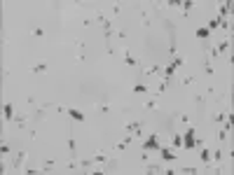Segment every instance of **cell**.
<instances>
[{"label":"cell","mask_w":234,"mask_h":175,"mask_svg":"<svg viewBox=\"0 0 234 175\" xmlns=\"http://www.w3.org/2000/svg\"><path fill=\"white\" fill-rule=\"evenodd\" d=\"M183 147H187V149H194V147H197V136H194V126L185 133V145H183Z\"/></svg>","instance_id":"6da1fadb"},{"label":"cell","mask_w":234,"mask_h":175,"mask_svg":"<svg viewBox=\"0 0 234 175\" xmlns=\"http://www.w3.org/2000/svg\"><path fill=\"white\" fill-rule=\"evenodd\" d=\"M143 147H145V152H150V149H162L159 138H157V136H150V138L145 140V145H143Z\"/></svg>","instance_id":"7a4b0ae2"},{"label":"cell","mask_w":234,"mask_h":175,"mask_svg":"<svg viewBox=\"0 0 234 175\" xmlns=\"http://www.w3.org/2000/svg\"><path fill=\"white\" fill-rule=\"evenodd\" d=\"M63 110H66L68 115L73 117V119H77V122H84V115H82L80 110H73V108H63Z\"/></svg>","instance_id":"3957f363"},{"label":"cell","mask_w":234,"mask_h":175,"mask_svg":"<svg viewBox=\"0 0 234 175\" xmlns=\"http://www.w3.org/2000/svg\"><path fill=\"white\" fill-rule=\"evenodd\" d=\"M127 131H129V133L140 136V124H138V122H129V124H127Z\"/></svg>","instance_id":"277c9868"},{"label":"cell","mask_w":234,"mask_h":175,"mask_svg":"<svg viewBox=\"0 0 234 175\" xmlns=\"http://www.w3.org/2000/svg\"><path fill=\"white\" fill-rule=\"evenodd\" d=\"M162 159H164V161H173V159H176V152H171V149H166V147H162Z\"/></svg>","instance_id":"5b68a950"},{"label":"cell","mask_w":234,"mask_h":175,"mask_svg":"<svg viewBox=\"0 0 234 175\" xmlns=\"http://www.w3.org/2000/svg\"><path fill=\"white\" fill-rule=\"evenodd\" d=\"M24 159H26V152H17V156H14V161H12V163H14V168H19Z\"/></svg>","instance_id":"8992f818"},{"label":"cell","mask_w":234,"mask_h":175,"mask_svg":"<svg viewBox=\"0 0 234 175\" xmlns=\"http://www.w3.org/2000/svg\"><path fill=\"white\" fill-rule=\"evenodd\" d=\"M12 108H14L12 103H5V105H2V115H5V119H12Z\"/></svg>","instance_id":"52a82bcc"},{"label":"cell","mask_w":234,"mask_h":175,"mask_svg":"<svg viewBox=\"0 0 234 175\" xmlns=\"http://www.w3.org/2000/svg\"><path fill=\"white\" fill-rule=\"evenodd\" d=\"M94 161L96 163H108V156L103 154V152H96V154H94Z\"/></svg>","instance_id":"ba28073f"},{"label":"cell","mask_w":234,"mask_h":175,"mask_svg":"<svg viewBox=\"0 0 234 175\" xmlns=\"http://www.w3.org/2000/svg\"><path fill=\"white\" fill-rule=\"evenodd\" d=\"M208 35H211V31H208V28H199V31H197V38H201V40H206Z\"/></svg>","instance_id":"9c48e42d"},{"label":"cell","mask_w":234,"mask_h":175,"mask_svg":"<svg viewBox=\"0 0 234 175\" xmlns=\"http://www.w3.org/2000/svg\"><path fill=\"white\" fill-rule=\"evenodd\" d=\"M124 58H127V63H129V65H136V63H138V61H136V58L131 56V54H129L127 49H124Z\"/></svg>","instance_id":"30bf717a"},{"label":"cell","mask_w":234,"mask_h":175,"mask_svg":"<svg viewBox=\"0 0 234 175\" xmlns=\"http://www.w3.org/2000/svg\"><path fill=\"white\" fill-rule=\"evenodd\" d=\"M201 161H204V163L211 161V149H204V152H201Z\"/></svg>","instance_id":"8fae6325"},{"label":"cell","mask_w":234,"mask_h":175,"mask_svg":"<svg viewBox=\"0 0 234 175\" xmlns=\"http://www.w3.org/2000/svg\"><path fill=\"white\" fill-rule=\"evenodd\" d=\"M176 70H178V68H173V65H169V68H166V79H171V77H173V75H176Z\"/></svg>","instance_id":"7c38bea8"},{"label":"cell","mask_w":234,"mask_h":175,"mask_svg":"<svg viewBox=\"0 0 234 175\" xmlns=\"http://www.w3.org/2000/svg\"><path fill=\"white\" fill-rule=\"evenodd\" d=\"M180 143H183L180 136H173V138H171V145H173V147H180Z\"/></svg>","instance_id":"4fadbf2b"},{"label":"cell","mask_w":234,"mask_h":175,"mask_svg":"<svg viewBox=\"0 0 234 175\" xmlns=\"http://www.w3.org/2000/svg\"><path fill=\"white\" fill-rule=\"evenodd\" d=\"M134 91H136V93H145L147 86H145V84H136V86H134Z\"/></svg>","instance_id":"5bb4252c"},{"label":"cell","mask_w":234,"mask_h":175,"mask_svg":"<svg viewBox=\"0 0 234 175\" xmlns=\"http://www.w3.org/2000/svg\"><path fill=\"white\" fill-rule=\"evenodd\" d=\"M145 110H157V100H147V103H145Z\"/></svg>","instance_id":"9a60e30c"},{"label":"cell","mask_w":234,"mask_h":175,"mask_svg":"<svg viewBox=\"0 0 234 175\" xmlns=\"http://www.w3.org/2000/svg\"><path fill=\"white\" fill-rule=\"evenodd\" d=\"M42 70H47V65H45V63H38V65H33V72H42Z\"/></svg>","instance_id":"2e32d148"},{"label":"cell","mask_w":234,"mask_h":175,"mask_svg":"<svg viewBox=\"0 0 234 175\" xmlns=\"http://www.w3.org/2000/svg\"><path fill=\"white\" fill-rule=\"evenodd\" d=\"M127 145H129V140H122L120 145H115V149H127Z\"/></svg>","instance_id":"e0dca14e"},{"label":"cell","mask_w":234,"mask_h":175,"mask_svg":"<svg viewBox=\"0 0 234 175\" xmlns=\"http://www.w3.org/2000/svg\"><path fill=\"white\" fill-rule=\"evenodd\" d=\"M159 170H162L159 166H147V173H159Z\"/></svg>","instance_id":"ac0fdd59"},{"label":"cell","mask_w":234,"mask_h":175,"mask_svg":"<svg viewBox=\"0 0 234 175\" xmlns=\"http://www.w3.org/2000/svg\"><path fill=\"white\" fill-rule=\"evenodd\" d=\"M213 28H218V19H211V24H208V31H213Z\"/></svg>","instance_id":"d6986e66"},{"label":"cell","mask_w":234,"mask_h":175,"mask_svg":"<svg viewBox=\"0 0 234 175\" xmlns=\"http://www.w3.org/2000/svg\"><path fill=\"white\" fill-rule=\"evenodd\" d=\"M24 124H26V117H19V119H17V126H21V129H24Z\"/></svg>","instance_id":"ffe728a7"}]
</instances>
